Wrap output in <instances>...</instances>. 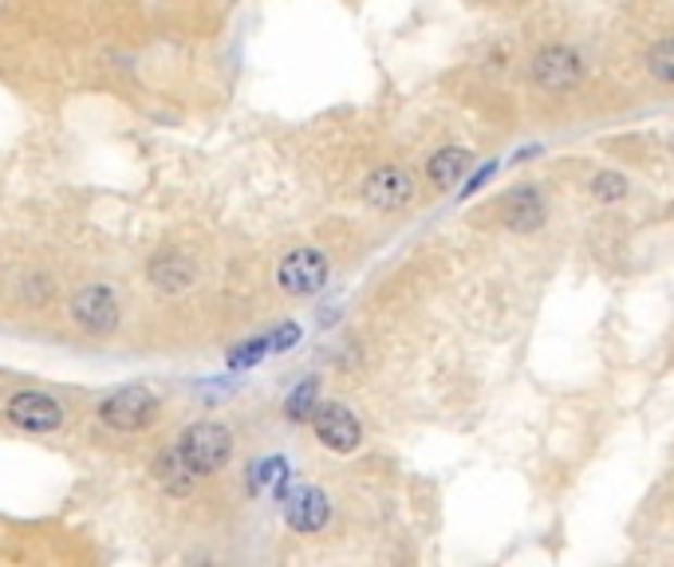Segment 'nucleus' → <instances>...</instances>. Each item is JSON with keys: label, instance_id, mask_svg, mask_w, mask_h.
Masks as SVG:
<instances>
[{"label": "nucleus", "instance_id": "1", "mask_svg": "<svg viewBox=\"0 0 674 567\" xmlns=\"http://www.w3.org/2000/svg\"><path fill=\"white\" fill-rule=\"evenodd\" d=\"M588 55L569 40H545L525 55V84L540 94H572L588 84Z\"/></svg>", "mask_w": 674, "mask_h": 567}, {"label": "nucleus", "instance_id": "2", "mask_svg": "<svg viewBox=\"0 0 674 567\" xmlns=\"http://www.w3.org/2000/svg\"><path fill=\"white\" fill-rule=\"evenodd\" d=\"M494 220L506 232H516V237H533L552 220V205H548V193L537 186V181H516L509 186L501 198L494 201Z\"/></svg>", "mask_w": 674, "mask_h": 567}, {"label": "nucleus", "instance_id": "3", "mask_svg": "<svg viewBox=\"0 0 674 567\" xmlns=\"http://www.w3.org/2000/svg\"><path fill=\"white\" fill-rule=\"evenodd\" d=\"M182 462L190 465L194 477H210V472H222L233 457V433L222 421H198L190 430H182L178 445Z\"/></svg>", "mask_w": 674, "mask_h": 567}, {"label": "nucleus", "instance_id": "4", "mask_svg": "<svg viewBox=\"0 0 674 567\" xmlns=\"http://www.w3.org/2000/svg\"><path fill=\"white\" fill-rule=\"evenodd\" d=\"M359 198H363V205L375 213H402V210H411L414 198H419V181H414L411 169L399 166V162H383V166H375L367 178H363Z\"/></svg>", "mask_w": 674, "mask_h": 567}, {"label": "nucleus", "instance_id": "5", "mask_svg": "<svg viewBox=\"0 0 674 567\" xmlns=\"http://www.w3.org/2000/svg\"><path fill=\"white\" fill-rule=\"evenodd\" d=\"M159 418V399L147 387H123L99 402V421L115 433H138Z\"/></svg>", "mask_w": 674, "mask_h": 567}, {"label": "nucleus", "instance_id": "6", "mask_svg": "<svg viewBox=\"0 0 674 567\" xmlns=\"http://www.w3.org/2000/svg\"><path fill=\"white\" fill-rule=\"evenodd\" d=\"M327 276H332V264L320 249H292L276 268V284L280 292L296 295V300H308V295L324 292Z\"/></svg>", "mask_w": 674, "mask_h": 567}, {"label": "nucleus", "instance_id": "7", "mask_svg": "<svg viewBox=\"0 0 674 567\" xmlns=\"http://www.w3.org/2000/svg\"><path fill=\"white\" fill-rule=\"evenodd\" d=\"M312 430L332 453H355L363 445V426L344 402H316L312 410Z\"/></svg>", "mask_w": 674, "mask_h": 567}, {"label": "nucleus", "instance_id": "8", "mask_svg": "<svg viewBox=\"0 0 674 567\" xmlns=\"http://www.w3.org/2000/svg\"><path fill=\"white\" fill-rule=\"evenodd\" d=\"M4 414H9L12 426L24 433H52L64 426V406H60L52 394H43V390H21V394H12Z\"/></svg>", "mask_w": 674, "mask_h": 567}, {"label": "nucleus", "instance_id": "9", "mask_svg": "<svg viewBox=\"0 0 674 567\" xmlns=\"http://www.w3.org/2000/svg\"><path fill=\"white\" fill-rule=\"evenodd\" d=\"M72 319L84 327V331H91V336L115 331L118 304H115V295H111V288H103V284H87V288H79V292L72 295Z\"/></svg>", "mask_w": 674, "mask_h": 567}, {"label": "nucleus", "instance_id": "10", "mask_svg": "<svg viewBox=\"0 0 674 567\" xmlns=\"http://www.w3.org/2000/svg\"><path fill=\"white\" fill-rule=\"evenodd\" d=\"M280 513H285L288 528H296V532H320L327 525V516H332V504L312 484H296V489L280 493Z\"/></svg>", "mask_w": 674, "mask_h": 567}, {"label": "nucleus", "instance_id": "11", "mask_svg": "<svg viewBox=\"0 0 674 567\" xmlns=\"http://www.w3.org/2000/svg\"><path fill=\"white\" fill-rule=\"evenodd\" d=\"M474 162H477V154L470 147H438L430 158H426L422 174H426L430 189L446 193V189H453L458 181H465V174L474 169Z\"/></svg>", "mask_w": 674, "mask_h": 567}, {"label": "nucleus", "instance_id": "12", "mask_svg": "<svg viewBox=\"0 0 674 567\" xmlns=\"http://www.w3.org/2000/svg\"><path fill=\"white\" fill-rule=\"evenodd\" d=\"M639 63V75L647 84L663 87V91H674V36H654L639 48L635 55Z\"/></svg>", "mask_w": 674, "mask_h": 567}, {"label": "nucleus", "instance_id": "13", "mask_svg": "<svg viewBox=\"0 0 674 567\" xmlns=\"http://www.w3.org/2000/svg\"><path fill=\"white\" fill-rule=\"evenodd\" d=\"M584 193H588V201H596V205L615 210V205H627V201H632L635 181L615 166H596L588 178H584Z\"/></svg>", "mask_w": 674, "mask_h": 567}, {"label": "nucleus", "instance_id": "14", "mask_svg": "<svg viewBox=\"0 0 674 567\" xmlns=\"http://www.w3.org/2000/svg\"><path fill=\"white\" fill-rule=\"evenodd\" d=\"M150 280L159 284V288H166V292H182L194 280V268L182 256L166 252V256H159V261L150 264Z\"/></svg>", "mask_w": 674, "mask_h": 567}, {"label": "nucleus", "instance_id": "15", "mask_svg": "<svg viewBox=\"0 0 674 567\" xmlns=\"http://www.w3.org/2000/svg\"><path fill=\"white\" fill-rule=\"evenodd\" d=\"M154 477H159L162 484H166L170 493H190L194 489V472H190V465L182 462V453L178 450H170V453H162L159 462H154Z\"/></svg>", "mask_w": 674, "mask_h": 567}, {"label": "nucleus", "instance_id": "16", "mask_svg": "<svg viewBox=\"0 0 674 567\" xmlns=\"http://www.w3.org/2000/svg\"><path fill=\"white\" fill-rule=\"evenodd\" d=\"M269 484H276V496L285 493V484H288V465H285V457H264V462L253 469V477H249V489H253V493H264Z\"/></svg>", "mask_w": 674, "mask_h": 567}, {"label": "nucleus", "instance_id": "17", "mask_svg": "<svg viewBox=\"0 0 674 567\" xmlns=\"http://www.w3.org/2000/svg\"><path fill=\"white\" fill-rule=\"evenodd\" d=\"M316 402H320V387H316V378H308V382H300V387L288 394V402H285L288 418L308 421L312 418V410H316Z\"/></svg>", "mask_w": 674, "mask_h": 567}, {"label": "nucleus", "instance_id": "18", "mask_svg": "<svg viewBox=\"0 0 674 567\" xmlns=\"http://www.w3.org/2000/svg\"><path fill=\"white\" fill-rule=\"evenodd\" d=\"M269 355V336H261V339H245V343H237L229 351V367L233 370H249V367H257L261 358Z\"/></svg>", "mask_w": 674, "mask_h": 567}, {"label": "nucleus", "instance_id": "19", "mask_svg": "<svg viewBox=\"0 0 674 567\" xmlns=\"http://www.w3.org/2000/svg\"><path fill=\"white\" fill-rule=\"evenodd\" d=\"M513 63H516V48L509 40L494 43V52H485V67H489V72H509Z\"/></svg>", "mask_w": 674, "mask_h": 567}, {"label": "nucleus", "instance_id": "20", "mask_svg": "<svg viewBox=\"0 0 674 567\" xmlns=\"http://www.w3.org/2000/svg\"><path fill=\"white\" fill-rule=\"evenodd\" d=\"M296 339H300V327L296 324L276 327L273 336H269V351H288V346H296Z\"/></svg>", "mask_w": 674, "mask_h": 567}, {"label": "nucleus", "instance_id": "21", "mask_svg": "<svg viewBox=\"0 0 674 567\" xmlns=\"http://www.w3.org/2000/svg\"><path fill=\"white\" fill-rule=\"evenodd\" d=\"M671 154H674V138H671Z\"/></svg>", "mask_w": 674, "mask_h": 567}]
</instances>
